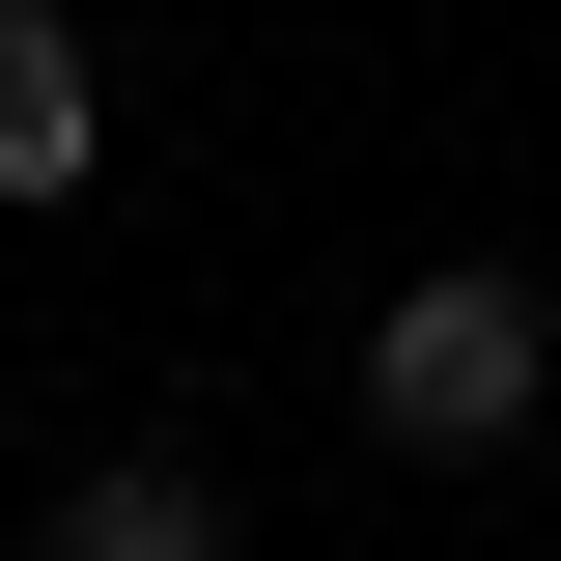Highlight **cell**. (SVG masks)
I'll list each match as a JSON object with an SVG mask.
<instances>
[{"mask_svg":"<svg viewBox=\"0 0 561 561\" xmlns=\"http://www.w3.org/2000/svg\"><path fill=\"white\" fill-rule=\"evenodd\" d=\"M57 197H113V113H84L57 0H0V225H57Z\"/></svg>","mask_w":561,"mask_h":561,"instance_id":"3","label":"cell"},{"mask_svg":"<svg viewBox=\"0 0 561 561\" xmlns=\"http://www.w3.org/2000/svg\"><path fill=\"white\" fill-rule=\"evenodd\" d=\"M534 421H561V309H534V253H421L393 309H365V449L478 478V449H534Z\"/></svg>","mask_w":561,"mask_h":561,"instance_id":"1","label":"cell"},{"mask_svg":"<svg viewBox=\"0 0 561 561\" xmlns=\"http://www.w3.org/2000/svg\"><path fill=\"white\" fill-rule=\"evenodd\" d=\"M28 561H253V505H225L197 449H84V478L28 505Z\"/></svg>","mask_w":561,"mask_h":561,"instance_id":"2","label":"cell"}]
</instances>
